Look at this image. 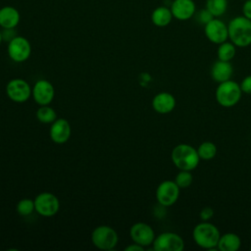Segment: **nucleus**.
Listing matches in <instances>:
<instances>
[{"label": "nucleus", "instance_id": "19", "mask_svg": "<svg viewBox=\"0 0 251 251\" xmlns=\"http://www.w3.org/2000/svg\"><path fill=\"white\" fill-rule=\"evenodd\" d=\"M241 246L240 237L234 232L221 234L217 249L221 251H237Z\"/></svg>", "mask_w": 251, "mask_h": 251}, {"label": "nucleus", "instance_id": "23", "mask_svg": "<svg viewBox=\"0 0 251 251\" xmlns=\"http://www.w3.org/2000/svg\"><path fill=\"white\" fill-rule=\"evenodd\" d=\"M197 152L200 160L209 161L215 158L217 154V146L212 141H204L198 146Z\"/></svg>", "mask_w": 251, "mask_h": 251}, {"label": "nucleus", "instance_id": "18", "mask_svg": "<svg viewBox=\"0 0 251 251\" xmlns=\"http://www.w3.org/2000/svg\"><path fill=\"white\" fill-rule=\"evenodd\" d=\"M20 21V12L15 7L4 6L0 9V26L2 28H16Z\"/></svg>", "mask_w": 251, "mask_h": 251}, {"label": "nucleus", "instance_id": "30", "mask_svg": "<svg viewBox=\"0 0 251 251\" xmlns=\"http://www.w3.org/2000/svg\"><path fill=\"white\" fill-rule=\"evenodd\" d=\"M214 216V210L211 207H204L199 214V217L202 221L207 222Z\"/></svg>", "mask_w": 251, "mask_h": 251}, {"label": "nucleus", "instance_id": "34", "mask_svg": "<svg viewBox=\"0 0 251 251\" xmlns=\"http://www.w3.org/2000/svg\"><path fill=\"white\" fill-rule=\"evenodd\" d=\"M250 250H251V246H250Z\"/></svg>", "mask_w": 251, "mask_h": 251}, {"label": "nucleus", "instance_id": "33", "mask_svg": "<svg viewBox=\"0 0 251 251\" xmlns=\"http://www.w3.org/2000/svg\"><path fill=\"white\" fill-rule=\"evenodd\" d=\"M2 41H3V39H2V33H1V31H0V45H1Z\"/></svg>", "mask_w": 251, "mask_h": 251}, {"label": "nucleus", "instance_id": "12", "mask_svg": "<svg viewBox=\"0 0 251 251\" xmlns=\"http://www.w3.org/2000/svg\"><path fill=\"white\" fill-rule=\"evenodd\" d=\"M31 96L38 105H49L55 96L54 86L46 79H39L31 88Z\"/></svg>", "mask_w": 251, "mask_h": 251}, {"label": "nucleus", "instance_id": "20", "mask_svg": "<svg viewBox=\"0 0 251 251\" xmlns=\"http://www.w3.org/2000/svg\"><path fill=\"white\" fill-rule=\"evenodd\" d=\"M174 19L172 11L169 7L159 6L155 8L151 14V21L154 25L159 27H165L169 25Z\"/></svg>", "mask_w": 251, "mask_h": 251}, {"label": "nucleus", "instance_id": "27", "mask_svg": "<svg viewBox=\"0 0 251 251\" xmlns=\"http://www.w3.org/2000/svg\"><path fill=\"white\" fill-rule=\"evenodd\" d=\"M196 15V18H197V21L202 24L203 25H205L207 23H209L214 17L212 16V14L205 8V9H202L200 10L198 13L195 14Z\"/></svg>", "mask_w": 251, "mask_h": 251}, {"label": "nucleus", "instance_id": "7", "mask_svg": "<svg viewBox=\"0 0 251 251\" xmlns=\"http://www.w3.org/2000/svg\"><path fill=\"white\" fill-rule=\"evenodd\" d=\"M34 207L37 214L43 217H52L59 212L60 201L51 192H41L34 198Z\"/></svg>", "mask_w": 251, "mask_h": 251}, {"label": "nucleus", "instance_id": "32", "mask_svg": "<svg viewBox=\"0 0 251 251\" xmlns=\"http://www.w3.org/2000/svg\"><path fill=\"white\" fill-rule=\"evenodd\" d=\"M125 250L126 251H143L144 247L137 244V243H133V244H130V245L126 246Z\"/></svg>", "mask_w": 251, "mask_h": 251}, {"label": "nucleus", "instance_id": "5", "mask_svg": "<svg viewBox=\"0 0 251 251\" xmlns=\"http://www.w3.org/2000/svg\"><path fill=\"white\" fill-rule=\"evenodd\" d=\"M91 240L95 247L101 250H112L118 244V233L109 226H99L91 233Z\"/></svg>", "mask_w": 251, "mask_h": 251}, {"label": "nucleus", "instance_id": "6", "mask_svg": "<svg viewBox=\"0 0 251 251\" xmlns=\"http://www.w3.org/2000/svg\"><path fill=\"white\" fill-rule=\"evenodd\" d=\"M152 245L155 251H182L184 249L182 237L172 231L162 232L157 235Z\"/></svg>", "mask_w": 251, "mask_h": 251}, {"label": "nucleus", "instance_id": "14", "mask_svg": "<svg viewBox=\"0 0 251 251\" xmlns=\"http://www.w3.org/2000/svg\"><path fill=\"white\" fill-rule=\"evenodd\" d=\"M173 17L178 21H187L196 14L194 0H174L170 6Z\"/></svg>", "mask_w": 251, "mask_h": 251}, {"label": "nucleus", "instance_id": "3", "mask_svg": "<svg viewBox=\"0 0 251 251\" xmlns=\"http://www.w3.org/2000/svg\"><path fill=\"white\" fill-rule=\"evenodd\" d=\"M171 158L178 170L190 172L197 168L200 161L197 149L186 143H180L175 146L172 150Z\"/></svg>", "mask_w": 251, "mask_h": 251}, {"label": "nucleus", "instance_id": "15", "mask_svg": "<svg viewBox=\"0 0 251 251\" xmlns=\"http://www.w3.org/2000/svg\"><path fill=\"white\" fill-rule=\"evenodd\" d=\"M71 132L72 128L70 123L63 118L56 119L52 123L49 130V134L52 141H54L57 144L66 143L71 136Z\"/></svg>", "mask_w": 251, "mask_h": 251}, {"label": "nucleus", "instance_id": "26", "mask_svg": "<svg viewBox=\"0 0 251 251\" xmlns=\"http://www.w3.org/2000/svg\"><path fill=\"white\" fill-rule=\"evenodd\" d=\"M192 181H193V176L190 173V171L179 170V173H177L175 178V182L177 184L179 188H186L190 186Z\"/></svg>", "mask_w": 251, "mask_h": 251}, {"label": "nucleus", "instance_id": "29", "mask_svg": "<svg viewBox=\"0 0 251 251\" xmlns=\"http://www.w3.org/2000/svg\"><path fill=\"white\" fill-rule=\"evenodd\" d=\"M1 33H2L3 41H7V42H10L13 38L17 36V32L15 28H3Z\"/></svg>", "mask_w": 251, "mask_h": 251}, {"label": "nucleus", "instance_id": "17", "mask_svg": "<svg viewBox=\"0 0 251 251\" xmlns=\"http://www.w3.org/2000/svg\"><path fill=\"white\" fill-rule=\"evenodd\" d=\"M233 67L230 62L217 60L211 68V76L217 82H224L231 78Z\"/></svg>", "mask_w": 251, "mask_h": 251}, {"label": "nucleus", "instance_id": "21", "mask_svg": "<svg viewBox=\"0 0 251 251\" xmlns=\"http://www.w3.org/2000/svg\"><path fill=\"white\" fill-rule=\"evenodd\" d=\"M236 54V46L231 41H225L219 44L217 49V57L219 60L230 62Z\"/></svg>", "mask_w": 251, "mask_h": 251}, {"label": "nucleus", "instance_id": "4", "mask_svg": "<svg viewBox=\"0 0 251 251\" xmlns=\"http://www.w3.org/2000/svg\"><path fill=\"white\" fill-rule=\"evenodd\" d=\"M241 95L242 90L239 83L231 79L220 82L215 92V97L218 104L226 108L235 106L239 102Z\"/></svg>", "mask_w": 251, "mask_h": 251}, {"label": "nucleus", "instance_id": "31", "mask_svg": "<svg viewBox=\"0 0 251 251\" xmlns=\"http://www.w3.org/2000/svg\"><path fill=\"white\" fill-rule=\"evenodd\" d=\"M242 16L251 20V0H244L242 5Z\"/></svg>", "mask_w": 251, "mask_h": 251}, {"label": "nucleus", "instance_id": "16", "mask_svg": "<svg viewBox=\"0 0 251 251\" xmlns=\"http://www.w3.org/2000/svg\"><path fill=\"white\" fill-rule=\"evenodd\" d=\"M176 98L170 92H159L152 100L153 109L159 114H169L176 107Z\"/></svg>", "mask_w": 251, "mask_h": 251}, {"label": "nucleus", "instance_id": "35", "mask_svg": "<svg viewBox=\"0 0 251 251\" xmlns=\"http://www.w3.org/2000/svg\"><path fill=\"white\" fill-rule=\"evenodd\" d=\"M243 1H244V0H243Z\"/></svg>", "mask_w": 251, "mask_h": 251}, {"label": "nucleus", "instance_id": "25", "mask_svg": "<svg viewBox=\"0 0 251 251\" xmlns=\"http://www.w3.org/2000/svg\"><path fill=\"white\" fill-rule=\"evenodd\" d=\"M16 209H17V212L19 215L24 216V217L29 216L35 210L34 201L31 199H28V198H24L18 202Z\"/></svg>", "mask_w": 251, "mask_h": 251}, {"label": "nucleus", "instance_id": "22", "mask_svg": "<svg viewBox=\"0 0 251 251\" xmlns=\"http://www.w3.org/2000/svg\"><path fill=\"white\" fill-rule=\"evenodd\" d=\"M228 7V0H206V9L214 18H220L226 14Z\"/></svg>", "mask_w": 251, "mask_h": 251}, {"label": "nucleus", "instance_id": "11", "mask_svg": "<svg viewBox=\"0 0 251 251\" xmlns=\"http://www.w3.org/2000/svg\"><path fill=\"white\" fill-rule=\"evenodd\" d=\"M8 97L17 103H24L31 96V87L23 78H13L6 85Z\"/></svg>", "mask_w": 251, "mask_h": 251}, {"label": "nucleus", "instance_id": "13", "mask_svg": "<svg viewBox=\"0 0 251 251\" xmlns=\"http://www.w3.org/2000/svg\"><path fill=\"white\" fill-rule=\"evenodd\" d=\"M130 238L134 243L143 247L149 246L155 239V232L151 226L145 223H135L129 229Z\"/></svg>", "mask_w": 251, "mask_h": 251}, {"label": "nucleus", "instance_id": "8", "mask_svg": "<svg viewBox=\"0 0 251 251\" xmlns=\"http://www.w3.org/2000/svg\"><path fill=\"white\" fill-rule=\"evenodd\" d=\"M7 51L12 61L22 63L29 58L31 53V45L25 37L17 35L10 42H8Z\"/></svg>", "mask_w": 251, "mask_h": 251}, {"label": "nucleus", "instance_id": "28", "mask_svg": "<svg viewBox=\"0 0 251 251\" xmlns=\"http://www.w3.org/2000/svg\"><path fill=\"white\" fill-rule=\"evenodd\" d=\"M242 93L250 94L251 95V75L245 76L242 81L239 83Z\"/></svg>", "mask_w": 251, "mask_h": 251}, {"label": "nucleus", "instance_id": "9", "mask_svg": "<svg viewBox=\"0 0 251 251\" xmlns=\"http://www.w3.org/2000/svg\"><path fill=\"white\" fill-rule=\"evenodd\" d=\"M179 190L180 188L177 186L175 180H164L156 189V199L160 205L170 207L177 201Z\"/></svg>", "mask_w": 251, "mask_h": 251}, {"label": "nucleus", "instance_id": "2", "mask_svg": "<svg viewBox=\"0 0 251 251\" xmlns=\"http://www.w3.org/2000/svg\"><path fill=\"white\" fill-rule=\"evenodd\" d=\"M220 236L219 228L209 221H202L192 230V238L196 245L207 250L217 249Z\"/></svg>", "mask_w": 251, "mask_h": 251}, {"label": "nucleus", "instance_id": "10", "mask_svg": "<svg viewBox=\"0 0 251 251\" xmlns=\"http://www.w3.org/2000/svg\"><path fill=\"white\" fill-rule=\"evenodd\" d=\"M204 33L210 42L217 45L228 39L227 25L220 18H213L207 23L204 25Z\"/></svg>", "mask_w": 251, "mask_h": 251}, {"label": "nucleus", "instance_id": "24", "mask_svg": "<svg viewBox=\"0 0 251 251\" xmlns=\"http://www.w3.org/2000/svg\"><path fill=\"white\" fill-rule=\"evenodd\" d=\"M36 118L42 124H52L57 119V114L52 107L44 105L36 111Z\"/></svg>", "mask_w": 251, "mask_h": 251}, {"label": "nucleus", "instance_id": "1", "mask_svg": "<svg viewBox=\"0 0 251 251\" xmlns=\"http://www.w3.org/2000/svg\"><path fill=\"white\" fill-rule=\"evenodd\" d=\"M228 39L236 47H247L251 44V20L244 16L232 18L227 24Z\"/></svg>", "mask_w": 251, "mask_h": 251}]
</instances>
